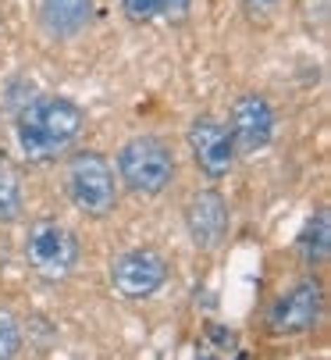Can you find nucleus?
Listing matches in <instances>:
<instances>
[{"label": "nucleus", "mask_w": 331, "mask_h": 360, "mask_svg": "<svg viewBox=\"0 0 331 360\" xmlns=\"http://www.w3.org/2000/svg\"><path fill=\"white\" fill-rule=\"evenodd\" d=\"M79 236L61 221H32L25 232V261L43 282H65L79 268Z\"/></svg>", "instance_id": "nucleus-4"}, {"label": "nucleus", "mask_w": 331, "mask_h": 360, "mask_svg": "<svg viewBox=\"0 0 331 360\" xmlns=\"http://www.w3.org/2000/svg\"><path fill=\"white\" fill-rule=\"evenodd\" d=\"M225 125H228L235 153H260L271 146L278 118H274V108L264 93H242V96H235Z\"/></svg>", "instance_id": "nucleus-9"}, {"label": "nucleus", "mask_w": 331, "mask_h": 360, "mask_svg": "<svg viewBox=\"0 0 331 360\" xmlns=\"http://www.w3.org/2000/svg\"><path fill=\"white\" fill-rule=\"evenodd\" d=\"M115 165H118L115 168L118 186H125L132 196H143V200L168 193L179 172L171 146L160 136H132L129 143H122Z\"/></svg>", "instance_id": "nucleus-3"}, {"label": "nucleus", "mask_w": 331, "mask_h": 360, "mask_svg": "<svg viewBox=\"0 0 331 360\" xmlns=\"http://www.w3.org/2000/svg\"><path fill=\"white\" fill-rule=\"evenodd\" d=\"M122 15L132 25H150L160 18V0H122Z\"/></svg>", "instance_id": "nucleus-15"}, {"label": "nucleus", "mask_w": 331, "mask_h": 360, "mask_svg": "<svg viewBox=\"0 0 331 360\" xmlns=\"http://www.w3.org/2000/svg\"><path fill=\"white\" fill-rule=\"evenodd\" d=\"M186 143H189V153H193V165L210 179V182H221L232 168H235V146H232V136H228V125L214 118V115H196L186 129Z\"/></svg>", "instance_id": "nucleus-7"}, {"label": "nucleus", "mask_w": 331, "mask_h": 360, "mask_svg": "<svg viewBox=\"0 0 331 360\" xmlns=\"http://www.w3.org/2000/svg\"><path fill=\"white\" fill-rule=\"evenodd\" d=\"M25 214V189H22V175L0 161V225H15Z\"/></svg>", "instance_id": "nucleus-12"}, {"label": "nucleus", "mask_w": 331, "mask_h": 360, "mask_svg": "<svg viewBox=\"0 0 331 360\" xmlns=\"http://www.w3.org/2000/svg\"><path fill=\"white\" fill-rule=\"evenodd\" d=\"M320 314H324V282L313 275H303L267 307L264 325H267V335L274 339H296V335L313 332Z\"/></svg>", "instance_id": "nucleus-5"}, {"label": "nucleus", "mask_w": 331, "mask_h": 360, "mask_svg": "<svg viewBox=\"0 0 331 360\" xmlns=\"http://www.w3.org/2000/svg\"><path fill=\"white\" fill-rule=\"evenodd\" d=\"M296 246H299V257H303L310 268L327 264V253H331V214H327L324 207L303 225Z\"/></svg>", "instance_id": "nucleus-11"}, {"label": "nucleus", "mask_w": 331, "mask_h": 360, "mask_svg": "<svg viewBox=\"0 0 331 360\" xmlns=\"http://www.w3.org/2000/svg\"><path fill=\"white\" fill-rule=\"evenodd\" d=\"M282 4H285V0H239L242 15H246L253 25L274 22V18H278V11H282Z\"/></svg>", "instance_id": "nucleus-14"}, {"label": "nucleus", "mask_w": 331, "mask_h": 360, "mask_svg": "<svg viewBox=\"0 0 331 360\" xmlns=\"http://www.w3.org/2000/svg\"><path fill=\"white\" fill-rule=\"evenodd\" d=\"M193 15V0H160V18L171 22V25H182L189 22Z\"/></svg>", "instance_id": "nucleus-16"}, {"label": "nucleus", "mask_w": 331, "mask_h": 360, "mask_svg": "<svg viewBox=\"0 0 331 360\" xmlns=\"http://www.w3.org/2000/svg\"><path fill=\"white\" fill-rule=\"evenodd\" d=\"M196 360H217L214 353H196Z\"/></svg>", "instance_id": "nucleus-17"}, {"label": "nucleus", "mask_w": 331, "mask_h": 360, "mask_svg": "<svg viewBox=\"0 0 331 360\" xmlns=\"http://www.w3.org/2000/svg\"><path fill=\"white\" fill-rule=\"evenodd\" d=\"M65 193L72 200V207L93 221H103L118 211L122 186L110 165L100 150H75L68 153L65 165Z\"/></svg>", "instance_id": "nucleus-2"}, {"label": "nucleus", "mask_w": 331, "mask_h": 360, "mask_svg": "<svg viewBox=\"0 0 331 360\" xmlns=\"http://www.w3.org/2000/svg\"><path fill=\"white\" fill-rule=\"evenodd\" d=\"M86 129V111L72 96H29L15 115L18 150L32 165H50L65 158Z\"/></svg>", "instance_id": "nucleus-1"}, {"label": "nucleus", "mask_w": 331, "mask_h": 360, "mask_svg": "<svg viewBox=\"0 0 331 360\" xmlns=\"http://www.w3.org/2000/svg\"><path fill=\"white\" fill-rule=\"evenodd\" d=\"M22 353V321L0 307V360H15Z\"/></svg>", "instance_id": "nucleus-13"}, {"label": "nucleus", "mask_w": 331, "mask_h": 360, "mask_svg": "<svg viewBox=\"0 0 331 360\" xmlns=\"http://www.w3.org/2000/svg\"><path fill=\"white\" fill-rule=\"evenodd\" d=\"M182 221H186V232H189L193 246L203 250V253H214V250L225 246V239L232 232L228 200L217 189H196L182 207Z\"/></svg>", "instance_id": "nucleus-8"}, {"label": "nucleus", "mask_w": 331, "mask_h": 360, "mask_svg": "<svg viewBox=\"0 0 331 360\" xmlns=\"http://www.w3.org/2000/svg\"><path fill=\"white\" fill-rule=\"evenodd\" d=\"M164 282H168V261L150 246L125 250L110 261V285L122 300H150L164 289Z\"/></svg>", "instance_id": "nucleus-6"}, {"label": "nucleus", "mask_w": 331, "mask_h": 360, "mask_svg": "<svg viewBox=\"0 0 331 360\" xmlns=\"http://www.w3.org/2000/svg\"><path fill=\"white\" fill-rule=\"evenodd\" d=\"M93 22V0H39V25L50 39H75Z\"/></svg>", "instance_id": "nucleus-10"}]
</instances>
